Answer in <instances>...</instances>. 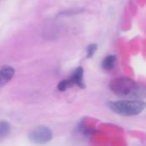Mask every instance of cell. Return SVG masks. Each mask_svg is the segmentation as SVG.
<instances>
[{"instance_id": "obj_1", "label": "cell", "mask_w": 146, "mask_h": 146, "mask_svg": "<svg viewBox=\"0 0 146 146\" xmlns=\"http://www.w3.org/2000/svg\"><path fill=\"white\" fill-rule=\"evenodd\" d=\"M110 88L117 97L125 99L141 100L146 97L145 86L128 77H119L111 80Z\"/></svg>"}, {"instance_id": "obj_2", "label": "cell", "mask_w": 146, "mask_h": 146, "mask_svg": "<svg viewBox=\"0 0 146 146\" xmlns=\"http://www.w3.org/2000/svg\"><path fill=\"white\" fill-rule=\"evenodd\" d=\"M145 103L142 100H118L109 103L110 110L123 116H133L140 114L145 108Z\"/></svg>"}, {"instance_id": "obj_3", "label": "cell", "mask_w": 146, "mask_h": 146, "mask_svg": "<svg viewBox=\"0 0 146 146\" xmlns=\"http://www.w3.org/2000/svg\"><path fill=\"white\" fill-rule=\"evenodd\" d=\"M52 139V131L44 126L35 127L29 134V139L36 145H44L50 142Z\"/></svg>"}, {"instance_id": "obj_4", "label": "cell", "mask_w": 146, "mask_h": 146, "mask_svg": "<svg viewBox=\"0 0 146 146\" xmlns=\"http://www.w3.org/2000/svg\"><path fill=\"white\" fill-rule=\"evenodd\" d=\"M15 75V69L10 66H4L0 68V88L5 86Z\"/></svg>"}, {"instance_id": "obj_5", "label": "cell", "mask_w": 146, "mask_h": 146, "mask_svg": "<svg viewBox=\"0 0 146 146\" xmlns=\"http://www.w3.org/2000/svg\"><path fill=\"white\" fill-rule=\"evenodd\" d=\"M83 74H84V71L83 68L81 67L77 68L74 74H72L71 78H70V82L72 84V86H77L80 88H84L85 87V84L83 81Z\"/></svg>"}, {"instance_id": "obj_6", "label": "cell", "mask_w": 146, "mask_h": 146, "mask_svg": "<svg viewBox=\"0 0 146 146\" xmlns=\"http://www.w3.org/2000/svg\"><path fill=\"white\" fill-rule=\"evenodd\" d=\"M115 62H116V57L115 56H113V55H110L108 56H106L103 62H102V67L105 70H111L114 68L115 65Z\"/></svg>"}, {"instance_id": "obj_7", "label": "cell", "mask_w": 146, "mask_h": 146, "mask_svg": "<svg viewBox=\"0 0 146 146\" xmlns=\"http://www.w3.org/2000/svg\"><path fill=\"white\" fill-rule=\"evenodd\" d=\"M10 132V124L8 121L0 122V139L6 137Z\"/></svg>"}, {"instance_id": "obj_8", "label": "cell", "mask_w": 146, "mask_h": 146, "mask_svg": "<svg viewBox=\"0 0 146 146\" xmlns=\"http://www.w3.org/2000/svg\"><path fill=\"white\" fill-rule=\"evenodd\" d=\"M71 86H73L69 80H63L60 81L59 84L57 85V90L60 92H64Z\"/></svg>"}, {"instance_id": "obj_9", "label": "cell", "mask_w": 146, "mask_h": 146, "mask_svg": "<svg viewBox=\"0 0 146 146\" xmlns=\"http://www.w3.org/2000/svg\"><path fill=\"white\" fill-rule=\"evenodd\" d=\"M97 48H98V46L95 44H92L88 45V47L86 49V53H87V57L88 58H91V57H92L94 56V54H95V52L97 50Z\"/></svg>"}]
</instances>
